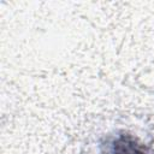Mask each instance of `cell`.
Listing matches in <instances>:
<instances>
[{"label": "cell", "mask_w": 154, "mask_h": 154, "mask_svg": "<svg viewBox=\"0 0 154 154\" xmlns=\"http://www.w3.org/2000/svg\"><path fill=\"white\" fill-rule=\"evenodd\" d=\"M112 154H146V150L131 136H120L112 146Z\"/></svg>", "instance_id": "obj_1"}]
</instances>
